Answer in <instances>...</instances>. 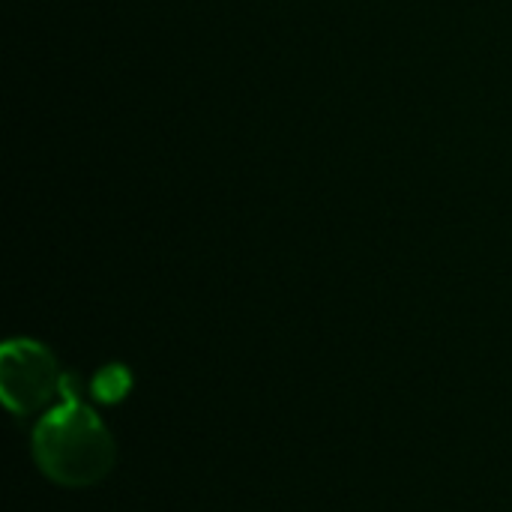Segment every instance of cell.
I'll return each mask as SVG.
<instances>
[{
    "instance_id": "6da1fadb",
    "label": "cell",
    "mask_w": 512,
    "mask_h": 512,
    "mask_svg": "<svg viewBox=\"0 0 512 512\" xmlns=\"http://www.w3.org/2000/svg\"><path fill=\"white\" fill-rule=\"evenodd\" d=\"M33 459L48 480L84 489L114 468L117 444L90 405L81 399H63L36 423Z\"/></svg>"
},
{
    "instance_id": "7a4b0ae2",
    "label": "cell",
    "mask_w": 512,
    "mask_h": 512,
    "mask_svg": "<svg viewBox=\"0 0 512 512\" xmlns=\"http://www.w3.org/2000/svg\"><path fill=\"white\" fill-rule=\"evenodd\" d=\"M54 354L36 339H9L0 348V396L9 411L30 414L60 390Z\"/></svg>"
},
{
    "instance_id": "3957f363",
    "label": "cell",
    "mask_w": 512,
    "mask_h": 512,
    "mask_svg": "<svg viewBox=\"0 0 512 512\" xmlns=\"http://www.w3.org/2000/svg\"><path fill=\"white\" fill-rule=\"evenodd\" d=\"M90 390H93L96 402H102V405H117V402H123V399L129 396V390H132V372H129L123 363H108L105 369L96 372Z\"/></svg>"
}]
</instances>
